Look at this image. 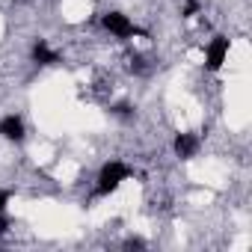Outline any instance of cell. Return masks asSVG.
Returning a JSON list of instances; mask_svg holds the SVG:
<instances>
[{
  "label": "cell",
  "instance_id": "2",
  "mask_svg": "<svg viewBox=\"0 0 252 252\" xmlns=\"http://www.w3.org/2000/svg\"><path fill=\"white\" fill-rule=\"evenodd\" d=\"M101 24L104 30H110L116 39H131V36H146L128 15H122V12H104L101 15Z\"/></svg>",
  "mask_w": 252,
  "mask_h": 252
},
{
  "label": "cell",
  "instance_id": "3",
  "mask_svg": "<svg viewBox=\"0 0 252 252\" xmlns=\"http://www.w3.org/2000/svg\"><path fill=\"white\" fill-rule=\"evenodd\" d=\"M228 51H231V42L225 36H214L205 48V68L208 71H220L222 63L228 60Z\"/></svg>",
  "mask_w": 252,
  "mask_h": 252
},
{
  "label": "cell",
  "instance_id": "4",
  "mask_svg": "<svg viewBox=\"0 0 252 252\" xmlns=\"http://www.w3.org/2000/svg\"><path fill=\"white\" fill-rule=\"evenodd\" d=\"M0 137L9 143H21L24 140V122L18 116H3L0 119Z\"/></svg>",
  "mask_w": 252,
  "mask_h": 252
},
{
  "label": "cell",
  "instance_id": "8",
  "mask_svg": "<svg viewBox=\"0 0 252 252\" xmlns=\"http://www.w3.org/2000/svg\"><path fill=\"white\" fill-rule=\"evenodd\" d=\"M196 12H199V3H196V0H187L184 9H181V15H184V18H193Z\"/></svg>",
  "mask_w": 252,
  "mask_h": 252
},
{
  "label": "cell",
  "instance_id": "6",
  "mask_svg": "<svg viewBox=\"0 0 252 252\" xmlns=\"http://www.w3.org/2000/svg\"><path fill=\"white\" fill-rule=\"evenodd\" d=\"M33 60H36L39 65H57V63H60V54L51 51L48 42H36V48H33Z\"/></svg>",
  "mask_w": 252,
  "mask_h": 252
},
{
  "label": "cell",
  "instance_id": "1",
  "mask_svg": "<svg viewBox=\"0 0 252 252\" xmlns=\"http://www.w3.org/2000/svg\"><path fill=\"white\" fill-rule=\"evenodd\" d=\"M128 178H131V169H128V166H125L122 160H110V163H104L101 172H98L95 193H98V196H110V193H116V190L122 187V181H128Z\"/></svg>",
  "mask_w": 252,
  "mask_h": 252
},
{
  "label": "cell",
  "instance_id": "7",
  "mask_svg": "<svg viewBox=\"0 0 252 252\" xmlns=\"http://www.w3.org/2000/svg\"><path fill=\"white\" fill-rule=\"evenodd\" d=\"M6 205H9V193L0 190V231L6 228Z\"/></svg>",
  "mask_w": 252,
  "mask_h": 252
},
{
  "label": "cell",
  "instance_id": "5",
  "mask_svg": "<svg viewBox=\"0 0 252 252\" xmlns=\"http://www.w3.org/2000/svg\"><path fill=\"white\" fill-rule=\"evenodd\" d=\"M172 149H175V155H178L181 160H190V158L199 152V137H193V134H178L175 143H172Z\"/></svg>",
  "mask_w": 252,
  "mask_h": 252
}]
</instances>
